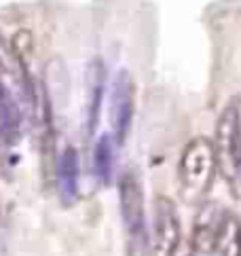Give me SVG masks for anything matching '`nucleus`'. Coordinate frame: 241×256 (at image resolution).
<instances>
[{
  "label": "nucleus",
  "mask_w": 241,
  "mask_h": 256,
  "mask_svg": "<svg viewBox=\"0 0 241 256\" xmlns=\"http://www.w3.org/2000/svg\"><path fill=\"white\" fill-rule=\"evenodd\" d=\"M218 170L214 142L206 136L192 138L182 150L180 166H178V180L180 193L186 201H199L206 197L212 182H214Z\"/></svg>",
  "instance_id": "f257e3e1"
},
{
  "label": "nucleus",
  "mask_w": 241,
  "mask_h": 256,
  "mask_svg": "<svg viewBox=\"0 0 241 256\" xmlns=\"http://www.w3.org/2000/svg\"><path fill=\"white\" fill-rule=\"evenodd\" d=\"M216 163L230 186L241 190V106L237 100H230L224 106L216 125Z\"/></svg>",
  "instance_id": "f03ea898"
},
{
  "label": "nucleus",
  "mask_w": 241,
  "mask_h": 256,
  "mask_svg": "<svg viewBox=\"0 0 241 256\" xmlns=\"http://www.w3.org/2000/svg\"><path fill=\"white\" fill-rule=\"evenodd\" d=\"M180 248V218L170 197H156L152 210V231L148 240V256H174Z\"/></svg>",
  "instance_id": "7ed1b4c3"
},
{
  "label": "nucleus",
  "mask_w": 241,
  "mask_h": 256,
  "mask_svg": "<svg viewBox=\"0 0 241 256\" xmlns=\"http://www.w3.org/2000/svg\"><path fill=\"white\" fill-rule=\"evenodd\" d=\"M134 118V80L127 70H118L110 91V123H112V140L123 144Z\"/></svg>",
  "instance_id": "20e7f679"
},
{
  "label": "nucleus",
  "mask_w": 241,
  "mask_h": 256,
  "mask_svg": "<svg viewBox=\"0 0 241 256\" xmlns=\"http://www.w3.org/2000/svg\"><path fill=\"white\" fill-rule=\"evenodd\" d=\"M118 197H120V216L134 242H144L146 237V220H144V193L142 184L136 174H125L118 182Z\"/></svg>",
  "instance_id": "39448f33"
},
{
  "label": "nucleus",
  "mask_w": 241,
  "mask_h": 256,
  "mask_svg": "<svg viewBox=\"0 0 241 256\" xmlns=\"http://www.w3.org/2000/svg\"><path fill=\"white\" fill-rule=\"evenodd\" d=\"M226 218H228V214L224 210H220L216 204H208L201 208L197 222H194V228H192V237L188 242L194 254L216 252Z\"/></svg>",
  "instance_id": "423d86ee"
},
{
  "label": "nucleus",
  "mask_w": 241,
  "mask_h": 256,
  "mask_svg": "<svg viewBox=\"0 0 241 256\" xmlns=\"http://www.w3.org/2000/svg\"><path fill=\"white\" fill-rule=\"evenodd\" d=\"M58 190L66 206L78 197V154L74 148H66L58 161Z\"/></svg>",
  "instance_id": "0eeeda50"
},
{
  "label": "nucleus",
  "mask_w": 241,
  "mask_h": 256,
  "mask_svg": "<svg viewBox=\"0 0 241 256\" xmlns=\"http://www.w3.org/2000/svg\"><path fill=\"white\" fill-rule=\"evenodd\" d=\"M89 104H87V132L94 134L98 118H100V108H102V100H104V85H106V76H104V64L96 60L89 68Z\"/></svg>",
  "instance_id": "6e6552de"
},
{
  "label": "nucleus",
  "mask_w": 241,
  "mask_h": 256,
  "mask_svg": "<svg viewBox=\"0 0 241 256\" xmlns=\"http://www.w3.org/2000/svg\"><path fill=\"white\" fill-rule=\"evenodd\" d=\"M112 168H114V140L112 136H100L94 148V170L96 176L102 184H108L112 178Z\"/></svg>",
  "instance_id": "1a4fd4ad"
},
{
  "label": "nucleus",
  "mask_w": 241,
  "mask_h": 256,
  "mask_svg": "<svg viewBox=\"0 0 241 256\" xmlns=\"http://www.w3.org/2000/svg\"><path fill=\"white\" fill-rule=\"evenodd\" d=\"M174 256H194V250L190 248V244H186V246H180V248L174 252Z\"/></svg>",
  "instance_id": "9d476101"
},
{
  "label": "nucleus",
  "mask_w": 241,
  "mask_h": 256,
  "mask_svg": "<svg viewBox=\"0 0 241 256\" xmlns=\"http://www.w3.org/2000/svg\"><path fill=\"white\" fill-rule=\"evenodd\" d=\"M237 256H241V224H239V237H237Z\"/></svg>",
  "instance_id": "9b49d317"
}]
</instances>
